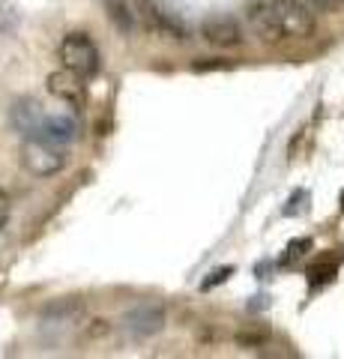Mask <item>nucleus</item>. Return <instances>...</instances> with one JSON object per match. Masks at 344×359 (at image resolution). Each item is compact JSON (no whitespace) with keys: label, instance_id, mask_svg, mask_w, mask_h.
<instances>
[{"label":"nucleus","instance_id":"1","mask_svg":"<svg viewBox=\"0 0 344 359\" xmlns=\"http://www.w3.org/2000/svg\"><path fill=\"white\" fill-rule=\"evenodd\" d=\"M315 13L312 0H258L249 9V21L261 39H305L315 33Z\"/></svg>","mask_w":344,"mask_h":359},{"label":"nucleus","instance_id":"2","mask_svg":"<svg viewBox=\"0 0 344 359\" xmlns=\"http://www.w3.org/2000/svg\"><path fill=\"white\" fill-rule=\"evenodd\" d=\"M57 54H60V63L66 69L78 72L84 78L99 72V48L87 33H69V36H63Z\"/></svg>","mask_w":344,"mask_h":359},{"label":"nucleus","instance_id":"3","mask_svg":"<svg viewBox=\"0 0 344 359\" xmlns=\"http://www.w3.org/2000/svg\"><path fill=\"white\" fill-rule=\"evenodd\" d=\"M63 165H66V153H63L60 144L27 138V144H25V168L33 177H54V174L63 171Z\"/></svg>","mask_w":344,"mask_h":359},{"label":"nucleus","instance_id":"4","mask_svg":"<svg viewBox=\"0 0 344 359\" xmlns=\"http://www.w3.org/2000/svg\"><path fill=\"white\" fill-rule=\"evenodd\" d=\"M48 93L57 99V102H63L66 108H72V111H81V108L87 105V84H84V75L66 69V66L48 75Z\"/></svg>","mask_w":344,"mask_h":359},{"label":"nucleus","instance_id":"5","mask_svg":"<svg viewBox=\"0 0 344 359\" xmlns=\"http://www.w3.org/2000/svg\"><path fill=\"white\" fill-rule=\"evenodd\" d=\"M75 135H78V123H75L72 114H42L36 132L30 135V138H39V141H51V144H69L75 141Z\"/></svg>","mask_w":344,"mask_h":359},{"label":"nucleus","instance_id":"6","mask_svg":"<svg viewBox=\"0 0 344 359\" xmlns=\"http://www.w3.org/2000/svg\"><path fill=\"white\" fill-rule=\"evenodd\" d=\"M123 327L132 335L144 339V335H153V332H159L165 327V311L156 309V306H138L123 318Z\"/></svg>","mask_w":344,"mask_h":359},{"label":"nucleus","instance_id":"7","mask_svg":"<svg viewBox=\"0 0 344 359\" xmlns=\"http://www.w3.org/2000/svg\"><path fill=\"white\" fill-rule=\"evenodd\" d=\"M204 39L219 45V48H231V45L242 42V30L234 18H213L204 25Z\"/></svg>","mask_w":344,"mask_h":359},{"label":"nucleus","instance_id":"8","mask_svg":"<svg viewBox=\"0 0 344 359\" xmlns=\"http://www.w3.org/2000/svg\"><path fill=\"white\" fill-rule=\"evenodd\" d=\"M144 18H147V21H150V27H153V30H159L162 36L186 39V27H183L171 13H165L162 6L153 4V0H144Z\"/></svg>","mask_w":344,"mask_h":359},{"label":"nucleus","instance_id":"9","mask_svg":"<svg viewBox=\"0 0 344 359\" xmlns=\"http://www.w3.org/2000/svg\"><path fill=\"white\" fill-rule=\"evenodd\" d=\"M105 9H108L111 25L120 27L123 33H132V27H135V13H132L129 0H105Z\"/></svg>","mask_w":344,"mask_h":359},{"label":"nucleus","instance_id":"10","mask_svg":"<svg viewBox=\"0 0 344 359\" xmlns=\"http://www.w3.org/2000/svg\"><path fill=\"white\" fill-rule=\"evenodd\" d=\"M336 276H338V266L329 264V261H320V264H315L312 269H308V282H312V287H324Z\"/></svg>","mask_w":344,"mask_h":359},{"label":"nucleus","instance_id":"11","mask_svg":"<svg viewBox=\"0 0 344 359\" xmlns=\"http://www.w3.org/2000/svg\"><path fill=\"white\" fill-rule=\"evenodd\" d=\"M305 252H312V240H308V237H296V240L287 243L282 264H294V261H299V257H303Z\"/></svg>","mask_w":344,"mask_h":359},{"label":"nucleus","instance_id":"12","mask_svg":"<svg viewBox=\"0 0 344 359\" xmlns=\"http://www.w3.org/2000/svg\"><path fill=\"white\" fill-rule=\"evenodd\" d=\"M231 273H234V269H231V266H221V269H219V273H213V278H207V282L201 285V290H209V287H216V285H221V282H225V278H228Z\"/></svg>","mask_w":344,"mask_h":359},{"label":"nucleus","instance_id":"13","mask_svg":"<svg viewBox=\"0 0 344 359\" xmlns=\"http://www.w3.org/2000/svg\"><path fill=\"white\" fill-rule=\"evenodd\" d=\"M6 219H9V195L0 189V228L6 224Z\"/></svg>","mask_w":344,"mask_h":359},{"label":"nucleus","instance_id":"14","mask_svg":"<svg viewBox=\"0 0 344 359\" xmlns=\"http://www.w3.org/2000/svg\"><path fill=\"white\" fill-rule=\"evenodd\" d=\"M231 63H225V60H216V63H195V69L198 72H204V69H228Z\"/></svg>","mask_w":344,"mask_h":359},{"label":"nucleus","instance_id":"15","mask_svg":"<svg viewBox=\"0 0 344 359\" xmlns=\"http://www.w3.org/2000/svg\"><path fill=\"white\" fill-rule=\"evenodd\" d=\"M341 210H344V195H341Z\"/></svg>","mask_w":344,"mask_h":359}]
</instances>
